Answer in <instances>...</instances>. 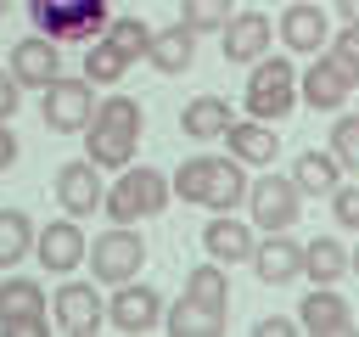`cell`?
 Here are the masks:
<instances>
[{"instance_id": "10", "label": "cell", "mask_w": 359, "mask_h": 337, "mask_svg": "<svg viewBox=\"0 0 359 337\" xmlns=\"http://www.w3.org/2000/svg\"><path fill=\"white\" fill-rule=\"evenodd\" d=\"M50 315H56V331L67 337H95L107 326V298L95 292V281H62L56 298H50Z\"/></svg>"}, {"instance_id": "9", "label": "cell", "mask_w": 359, "mask_h": 337, "mask_svg": "<svg viewBox=\"0 0 359 337\" xmlns=\"http://www.w3.org/2000/svg\"><path fill=\"white\" fill-rule=\"evenodd\" d=\"M45 286L34 275H6L0 281V331L6 337H45Z\"/></svg>"}, {"instance_id": "35", "label": "cell", "mask_w": 359, "mask_h": 337, "mask_svg": "<svg viewBox=\"0 0 359 337\" xmlns=\"http://www.w3.org/2000/svg\"><path fill=\"white\" fill-rule=\"evenodd\" d=\"M325 51H331L353 79H359V22H342V34H331V39H325Z\"/></svg>"}, {"instance_id": "18", "label": "cell", "mask_w": 359, "mask_h": 337, "mask_svg": "<svg viewBox=\"0 0 359 337\" xmlns=\"http://www.w3.org/2000/svg\"><path fill=\"white\" fill-rule=\"evenodd\" d=\"M252 275L264 281V286H292L297 275H303V247L292 242V230H269L258 247H252Z\"/></svg>"}, {"instance_id": "6", "label": "cell", "mask_w": 359, "mask_h": 337, "mask_svg": "<svg viewBox=\"0 0 359 337\" xmlns=\"http://www.w3.org/2000/svg\"><path fill=\"white\" fill-rule=\"evenodd\" d=\"M95 84L90 79H50L45 90H39V118H45V129L50 135H84V124H90V112H95V95H90Z\"/></svg>"}, {"instance_id": "38", "label": "cell", "mask_w": 359, "mask_h": 337, "mask_svg": "<svg viewBox=\"0 0 359 337\" xmlns=\"http://www.w3.org/2000/svg\"><path fill=\"white\" fill-rule=\"evenodd\" d=\"M17 152H22V146H17V135H11V124H0V174H6L11 163H17Z\"/></svg>"}, {"instance_id": "4", "label": "cell", "mask_w": 359, "mask_h": 337, "mask_svg": "<svg viewBox=\"0 0 359 337\" xmlns=\"http://www.w3.org/2000/svg\"><path fill=\"white\" fill-rule=\"evenodd\" d=\"M28 17L39 34H50L56 45L62 39H101L107 34V0H28Z\"/></svg>"}, {"instance_id": "8", "label": "cell", "mask_w": 359, "mask_h": 337, "mask_svg": "<svg viewBox=\"0 0 359 337\" xmlns=\"http://www.w3.org/2000/svg\"><path fill=\"white\" fill-rule=\"evenodd\" d=\"M353 90H359V79L331 51H314L309 56V73H297V101H309L314 112H342Z\"/></svg>"}, {"instance_id": "19", "label": "cell", "mask_w": 359, "mask_h": 337, "mask_svg": "<svg viewBox=\"0 0 359 337\" xmlns=\"http://www.w3.org/2000/svg\"><path fill=\"white\" fill-rule=\"evenodd\" d=\"M224 146H230V157H241L247 168H269L275 157H280V135L264 124V118H230L224 124Z\"/></svg>"}, {"instance_id": "34", "label": "cell", "mask_w": 359, "mask_h": 337, "mask_svg": "<svg viewBox=\"0 0 359 337\" xmlns=\"http://www.w3.org/2000/svg\"><path fill=\"white\" fill-rule=\"evenodd\" d=\"M325 202H331V219H337V230H359V185H348V180H342V185H337Z\"/></svg>"}, {"instance_id": "26", "label": "cell", "mask_w": 359, "mask_h": 337, "mask_svg": "<svg viewBox=\"0 0 359 337\" xmlns=\"http://www.w3.org/2000/svg\"><path fill=\"white\" fill-rule=\"evenodd\" d=\"M219 163H224V157H208V152L185 157V163H180V174L168 180V185H174V197L202 208V202H208V191H213V180H219Z\"/></svg>"}, {"instance_id": "13", "label": "cell", "mask_w": 359, "mask_h": 337, "mask_svg": "<svg viewBox=\"0 0 359 337\" xmlns=\"http://www.w3.org/2000/svg\"><path fill=\"white\" fill-rule=\"evenodd\" d=\"M297 326H303L309 337H348V331L359 326V315H353V303H348L337 286H314V292L297 303Z\"/></svg>"}, {"instance_id": "32", "label": "cell", "mask_w": 359, "mask_h": 337, "mask_svg": "<svg viewBox=\"0 0 359 337\" xmlns=\"http://www.w3.org/2000/svg\"><path fill=\"white\" fill-rule=\"evenodd\" d=\"M107 39H112L129 62H140V56L151 51V22H140V17H112V22H107Z\"/></svg>"}, {"instance_id": "41", "label": "cell", "mask_w": 359, "mask_h": 337, "mask_svg": "<svg viewBox=\"0 0 359 337\" xmlns=\"http://www.w3.org/2000/svg\"><path fill=\"white\" fill-rule=\"evenodd\" d=\"M6 11H11V0H0V17H6Z\"/></svg>"}, {"instance_id": "25", "label": "cell", "mask_w": 359, "mask_h": 337, "mask_svg": "<svg viewBox=\"0 0 359 337\" xmlns=\"http://www.w3.org/2000/svg\"><path fill=\"white\" fill-rule=\"evenodd\" d=\"M303 275H309L314 286H337V281L348 275V247H342L337 236H314V242L303 247Z\"/></svg>"}, {"instance_id": "37", "label": "cell", "mask_w": 359, "mask_h": 337, "mask_svg": "<svg viewBox=\"0 0 359 337\" xmlns=\"http://www.w3.org/2000/svg\"><path fill=\"white\" fill-rule=\"evenodd\" d=\"M292 331H303V326L286 320V315H264V320H252V337H292Z\"/></svg>"}, {"instance_id": "15", "label": "cell", "mask_w": 359, "mask_h": 337, "mask_svg": "<svg viewBox=\"0 0 359 337\" xmlns=\"http://www.w3.org/2000/svg\"><path fill=\"white\" fill-rule=\"evenodd\" d=\"M11 73H17V84L22 90H45L56 73H62V51H56V39L50 34H22L17 45H11V62H6Z\"/></svg>"}, {"instance_id": "11", "label": "cell", "mask_w": 359, "mask_h": 337, "mask_svg": "<svg viewBox=\"0 0 359 337\" xmlns=\"http://www.w3.org/2000/svg\"><path fill=\"white\" fill-rule=\"evenodd\" d=\"M163 292L157 286H146V281H123V286H112V298H107V326H118V331H157L163 326Z\"/></svg>"}, {"instance_id": "21", "label": "cell", "mask_w": 359, "mask_h": 337, "mask_svg": "<svg viewBox=\"0 0 359 337\" xmlns=\"http://www.w3.org/2000/svg\"><path fill=\"white\" fill-rule=\"evenodd\" d=\"M146 62L157 67V73H168V79H180L191 62H196V28H185V22H168V28H151V51H146Z\"/></svg>"}, {"instance_id": "12", "label": "cell", "mask_w": 359, "mask_h": 337, "mask_svg": "<svg viewBox=\"0 0 359 337\" xmlns=\"http://www.w3.org/2000/svg\"><path fill=\"white\" fill-rule=\"evenodd\" d=\"M275 39H280L286 51H297V56H314V51H325V39H331V17H325L314 0H286V11H280V22H275Z\"/></svg>"}, {"instance_id": "29", "label": "cell", "mask_w": 359, "mask_h": 337, "mask_svg": "<svg viewBox=\"0 0 359 337\" xmlns=\"http://www.w3.org/2000/svg\"><path fill=\"white\" fill-rule=\"evenodd\" d=\"M28 247H34V219L22 208H0V270L22 264Z\"/></svg>"}, {"instance_id": "24", "label": "cell", "mask_w": 359, "mask_h": 337, "mask_svg": "<svg viewBox=\"0 0 359 337\" xmlns=\"http://www.w3.org/2000/svg\"><path fill=\"white\" fill-rule=\"evenodd\" d=\"M292 180H297V191L303 197H331L337 185H342V163H337V152H303L297 163H292Z\"/></svg>"}, {"instance_id": "36", "label": "cell", "mask_w": 359, "mask_h": 337, "mask_svg": "<svg viewBox=\"0 0 359 337\" xmlns=\"http://www.w3.org/2000/svg\"><path fill=\"white\" fill-rule=\"evenodd\" d=\"M17 107H22V84H17V73L6 67V73H0V124H6Z\"/></svg>"}, {"instance_id": "16", "label": "cell", "mask_w": 359, "mask_h": 337, "mask_svg": "<svg viewBox=\"0 0 359 337\" xmlns=\"http://www.w3.org/2000/svg\"><path fill=\"white\" fill-rule=\"evenodd\" d=\"M34 253H39V264H45L50 275H67V270H79V264H84L90 242H84L79 219L67 213V219H50L45 230H34Z\"/></svg>"}, {"instance_id": "31", "label": "cell", "mask_w": 359, "mask_h": 337, "mask_svg": "<svg viewBox=\"0 0 359 337\" xmlns=\"http://www.w3.org/2000/svg\"><path fill=\"white\" fill-rule=\"evenodd\" d=\"M230 11H236V0H180V22L196 34H219L230 22Z\"/></svg>"}, {"instance_id": "27", "label": "cell", "mask_w": 359, "mask_h": 337, "mask_svg": "<svg viewBox=\"0 0 359 337\" xmlns=\"http://www.w3.org/2000/svg\"><path fill=\"white\" fill-rule=\"evenodd\" d=\"M224 320H230V315H213V309H202V303H191V298H180V303L163 309V326H168L174 337H219Z\"/></svg>"}, {"instance_id": "20", "label": "cell", "mask_w": 359, "mask_h": 337, "mask_svg": "<svg viewBox=\"0 0 359 337\" xmlns=\"http://www.w3.org/2000/svg\"><path fill=\"white\" fill-rule=\"evenodd\" d=\"M252 247H258V236H252V225L236 219V213H213V219L202 225V253L219 258L224 270L241 264V258H252Z\"/></svg>"}, {"instance_id": "39", "label": "cell", "mask_w": 359, "mask_h": 337, "mask_svg": "<svg viewBox=\"0 0 359 337\" xmlns=\"http://www.w3.org/2000/svg\"><path fill=\"white\" fill-rule=\"evenodd\" d=\"M337 17L342 22H359V0H337Z\"/></svg>"}, {"instance_id": "5", "label": "cell", "mask_w": 359, "mask_h": 337, "mask_svg": "<svg viewBox=\"0 0 359 337\" xmlns=\"http://www.w3.org/2000/svg\"><path fill=\"white\" fill-rule=\"evenodd\" d=\"M292 107H297V67L286 56H258L247 79V112L264 124H280Z\"/></svg>"}, {"instance_id": "1", "label": "cell", "mask_w": 359, "mask_h": 337, "mask_svg": "<svg viewBox=\"0 0 359 337\" xmlns=\"http://www.w3.org/2000/svg\"><path fill=\"white\" fill-rule=\"evenodd\" d=\"M140 135H146L140 101L123 95V90H112V95L95 101V112H90V124H84V157H90L95 168H129Z\"/></svg>"}, {"instance_id": "17", "label": "cell", "mask_w": 359, "mask_h": 337, "mask_svg": "<svg viewBox=\"0 0 359 337\" xmlns=\"http://www.w3.org/2000/svg\"><path fill=\"white\" fill-rule=\"evenodd\" d=\"M101 197H107V185H101V168L90 157H73V163L56 168V202H62V213L84 219V213L101 208Z\"/></svg>"}, {"instance_id": "7", "label": "cell", "mask_w": 359, "mask_h": 337, "mask_svg": "<svg viewBox=\"0 0 359 337\" xmlns=\"http://www.w3.org/2000/svg\"><path fill=\"white\" fill-rule=\"evenodd\" d=\"M247 213H252V225L269 236V230H292L297 219H303V191H297V180L292 174H264V180H252L247 185Z\"/></svg>"}, {"instance_id": "23", "label": "cell", "mask_w": 359, "mask_h": 337, "mask_svg": "<svg viewBox=\"0 0 359 337\" xmlns=\"http://www.w3.org/2000/svg\"><path fill=\"white\" fill-rule=\"evenodd\" d=\"M180 298H191V303H202V309H213V315H230V275H224V264H219V258L191 264Z\"/></svg>"}, {"instance_id": "28", "label": "cell", "mask_w": 359, "mask_h": 337, "mask_svg": "<svg viewBox=\"0 0 359 337\" xmlns=\"http://www.w3.org/2000/svg\"><path fill=\"white\" fill-rule=\"evenodd\" d=\"M247 185H252V180H247V163H241V157H224V163H219V180H213V191H208L202 208H208V213H236V208L247 202Z\"/></svg>"}, {"instance_id": "14", "label": "cell", "mask_w": 359, "mask_h": 337, "mask_svg": "<svg viewBox=\"0 0 359 337\" xmlns=\"http://www.w3.org/2000/svg\"><path fill=\"white\" fill-rule=\"evenodd\" d=\"M269 39H275V28L264 11H230V22L219 28L224 62H236V67H252L258 56H269Z\"/></svg>"}, {"instance_id": "2", "label": "cell", "mask_w": 359, "mask_h": 337, "mask_svg": "<svg viewBox=\"0 0 359 337\" xmlns=\"http://www.w3.org/2000/svg\"><path fill=\"white\" fill-rule=\"evenodd\" d=\"M168 197H174V185H168L163 168H140V163H129V168H118V180L107 185L101 208H107L112 225H140V219H157V213L168 208Z\"/></svg>"}, {"instance_id": "30", "label": "cell", "mask_w": 359, "mask_h": 337, "mask_svg": "<svg viewBox=\"0 0 359 337\" xmlns=\"http://www.w3.org/2000/svg\"><path fill=\"white\" fill-rule=\"evenodd\" d=\"M129 67H135V62H129L107 34H101V39H90V51H84V79H90V84H118Z\"/></svg>"}, {"instance_id": "40", "label": "cell", "mask_w": 359, "mask_h": 337, "mask_svg": "<svg viewBox=\"0 0 359 337\" xmlns=\"http://www.w3.org/2000/svg\"><path fill=\"white\" fill-rule=\"evenodd\" d=\"M348 270H353V275H359V247H353V253H348Z\"/></svg>"}, {"instance_id": "33", "label": "cell", "mask_w": 359, "mask_h": 337, "mask_svg": "<svg viewBox=\"0 0 359 337\" xmlns=\"http://www.w3.org/2000/svg\"><path fill=\"white\" fill-rule=\"evenodd\" d=\"M331 152H337L342 168H359V112H342L331 124Z\"/></svg>"}, {"instance_id": "22", "label": "cell", "mask_w": 359, "mask_h": 337, "mask_svg": "<svg viewBox=\"0 0 359 337\" xmlns=\"http://www.w3.org/2000/svg\"><path fill=\"white\" fill-rule=\"evenodd\" d=\"M230 118H236V112H230L224 95H191V101L180 107V129H185L191 140H219Z\"/></svg>"}, {"instance_id": "42", "label": "cell", "mask_w": 359, "mask_h": 337, "mask_svg": "<svg viewBox=\"0 0 359 337\" xmlns=\"http://www.w3.org/2000/svg\"><path fill=\"white\" fill-rule=\"evenodd\" d=\"M280 6H286V0H280Z\"/></svg>"}, {"instance_id": "3", "label": "cell", "mask_w": 359, "mask_h": 337, "mask_svg": "<svg viewBox=\"0 0 359 337\" xmlns=\"http://www.w3.org/2000/svg\"><path fill=\"white\" fill-rule=\"evenodd\" d=\"M84 264H90V281H95V286H123V281H135L140 264H146V236H140L135 225H112V230H101V236L90 242Z\"/></svg>"}]
</instances>
